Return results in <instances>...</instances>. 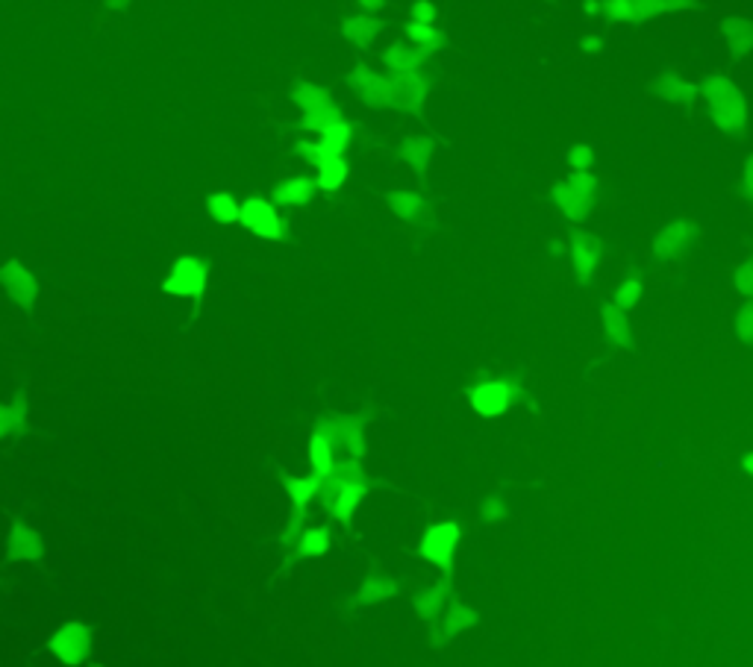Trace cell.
Returning a JSON list of instances; mask_svg holds the SVG:
<instances>
[{
    "label": "cell",
    "mask_w": 753,
    "mask_h": 667,
    "mask_svg": "<svg viewBox=\"0 0 753 667\" xmlns=\"http://www.w3.org/2000/svg\"><path fill=\"white\" fill-rule=\"evenodd\" d=\"M568 188L571 195H577V197H582V200H589L591 204V197H595V192H598V179L595 177H589V174H568L565 177V183H562Z\"/></svg>",
    "instance_id": "37"
},
{
    "label": "cell",
    "mask_w": 753,
    "mask_h": 667,
    "mask_svg": "<svg viewBox=\"0 0 753 667\" xmlns=\"http://www.w3.org/2000/svg\"><path fill=\"white\" fill-rule=\"evenodd\" d=\"M736 289L745 294V298H753V262L741 264L736 271Z\"/></svg>",
    "instance_id": "43"
},
{
    "label": "cell",
    "mask_w": 753,
    "mask_h": 667,
    "mask_svg": "<svg viewBox=\"0 0 753 667\" xmlns=\"http://www.w3.org/2000/svg\"><path fill=\"white\" fill-rule=\"evenodd\" d=\"M615 309H621V312H627V309H633L635 303H639V298H642V285L635 282V280H627V282H621L618 289H615Z\"/></svg>",
    "instance_id": "39"
},
{
    "label": "cell",
    "mask_w": 753,
    "mask_h": 667,
    "mask_svg": "<svg viewBox=\"0 0 753 667\" xmlns=\"http://www.w3.org/2000/svg\"><path fill=\"white\" fill-rule=\"evenodd\" d=\"M433 50H409L407 45H400V41H395L386 53H383V62L391 68V71H398V74H416L418 65L424 59L430 56Z\"/></svg>",
    "instance_id": "15"
},
{
    "label": "cell",
    "mask_w": 753,
    "mask_h": 667,
    "mask_svg": "<svg viewBox=\"0 0 753 667\" xmlns=\"http://www.w3.org/2000/svg\"><path fill=\"white\" fill-rule=\"evenodd\" d=\"M727 41H730V48H733V53L753 50V21H748V18L727 21Z\"/></svg>",
    "instance_id": "28"
},
{
    "label": "cell",
    "mask_w": 753,
    "mask_h": 667,
    "mask_svg": "<svg viewBox=\"0 0 753 667\" xmlns=\"http://www.w3.org/2000/svg\"><path fill=\"white\" fill-rule=\"evenodd\" d=\"M456 544H460V526L456 524H436V526H430L421 538V556L433 565L451 570Z\"/></svg>",
    "instance_id": "4"
},
{
    "label": "cell",
    "mask_w": 753,
    "mask_h": 667,
    "mask_svg": "<svg viewBox=\"0 0 753 667\" xmlns=\"http://www.w3.org/2000/svg\"><path fill=\"white\" fill-rule=\"evenodd\" d=\"M327 550H330V529L327 526H318V529H303L301 533V541H298V556H324Z\"/></svg>",
    "instance_id": "25"
},
{
    "label": "cell",
    "mask_w": 753,
    "mask_h": 667,
    "mask_svg": "<svg viewBox=\"0 0 753 667\" xmlns=\"http://www.w3.org/2000/svg\"><path fill=\"white\" fill-rule=\"evenodd\" d=\"M477 623V611L471 606H462V602H453L448 618H444V638H453L465 629H471Z\"/></svg>",
    "instance_id": "29"
},
{
    "label": "cell",
    "mask_w": 753,
    "mask_h": 667,
    "mask_svg": "<svg viewBox=\"0 0 753 667\" xmlns=\"http://www.w3.org/2000/svg\"><path fill=\"white\" fill-rule=\"evenodd\" d=\"M165 291L177 298H200L206 291V268L192 256H179L171 277L165 280Z\"/></svg>",
    "instance_id": "5"
},
{
    "label": "cell",
    "mask_w": 753,
    "mask_h": 667,
    "mask_svg": "<svg viewBox=\"0 0 753 667\" xmlns=\"http://www.w3.org/2000/svg\"><path fill=\"white\" fill-rule=\"evenodd\" d=\"M554 197H556V204L562 206V212H565V215H568L571 221H574V224H577V221L586 218V215H589V209H591L589 200H582V197H577V195H571L568 188L562 186V183H556V186H554Z\"/></svg>",
    "instance_id": "30"
},
{
    "label": "cell",
    "mask_w": 753,
    "mask_h": 667,
    "mask_svg": "<svg viewBox=\"0 0 753 667\" xmlns=\"http://www.w3.org/2000/svg\"><path fill=\"white\" fill-rule=\"evenodd\" d=\"M515 385L501 383V379H492V383H483V385H474L468 391L471 397V406L477 415H486V418H497L503 415V411L515 403Z\"/></svg>",
    "instance_id": "6"
},
{
    "label": "cell",
    "mask_w": 753,
    "mask_h": 667,
    "mask_svg": "<svg viewBox=\"0 0 753 667\" xmlns=\"http://www.w3.org/2000/svg\"><path fill=\"white\" fill-rule=\"evenodd\" d=\"M24 420H27V400L24 397H15L13 403L0 406V438L13 436V432L24 429Z\"/></svg>",
    "instance_id": "24"
},
{
    "label": "cell",
    "mask_w": 753,
    "mask_h": 667,
    "mask_svg": "<svg viewBox=\"0 0 753 667\" xmlns=\"http://www.w3.org/2000/svg\"><path fill=\"white\" fill-rule=\"evenodd\" d=\"M736 335L741 342H750L753 344V303L741 306L739 315H736Z\"/></svg>",
    "instance_id": "41"
},
{
    "label": "cell",
    "mask_w": 753,
    "mask_h": 667,
    "mask_svg": "<svg viewBox=\"0 0 753 667\" xmlns=\"http://www.w3.org/2000/svg\"><path fill=\"white\" fill-rule=\"evenodd\" d=\"M0 282H4L6 294L13 298L18 306H24V309H33L36 303V291L39 285L33 280V273H30L21 262H6L4 268H0Z\"/></svg>",
    "instance_id": "8"
},
{
    "label": "cell",
    "mask_w": 753,
    "mask_h": 667,
    "mask_svg": "<svg viewBox=\"0 0 753 667\" xmlns=\"http://www.w3.org/2000/svg\"><path fill=\"white\" fill-rule=\"evenodd\" d=\"M695 236V230L688 227V224H671V227H665L660 236H656V259H674V256H680V250L692 241Z\"/></svg>",
    "instance_id": "14"
},
{
    "label": "cell",
    "mask_w": 753,
    "mask_h": 667,
    "mask_svg": "<svg viewBox=\"0 0 753 667\" xmlns=\"http://www.w3.org/2000/svg\"><path fill=\"white\" fill-rule=\"evenodd\" d=\"M351 139H354V130H351V126H347L345 121L336 124V126H330L327 133H321L318 151H321L324 162H327V159H338V156H342V151H345L347 144H351Z\"/></svg>",
    "instance_id": "20"
},
{
    "label": "cell",
    "mask_w": 753,
    "mask_h": 667,
    "mask_svg": "<svg viewBox=\"0 0 753 667\" xmlns=\"http://www.w3.org/2000/svg\"><path fill=\"white\" fill-rule=\"evenodd\" d=\"M421 204L424 200L418 195H412V192H391L389 195V206L395 209L403 221H416L418 212H421Z\"/></svg>",
    "instance_id": "35"
},
{
    "label": "cell",
    "mask_w": 753,
    "mask_h": 667,
    "mask_svg": "<svg viewBox=\"0 0 753 667\" xmlns=\"http://www.w3.org/2000/svg\"><path fill=\"white\" fill-rule=\"evenodd\" d=\"M239 212H241V206L227 192H218L209 197V215H212V221H218V224H236Z\"/></svg>",
    "instance_id": "31"
},
{
    "label": "cell",
    "mask_w": 753,
    "mask_h": 667,
    "mask_svg": "<svg viewBox=\"0 0 753 667\" xmlns=\"http://www.w3.org/2000/svg\"><path fill=\"white\" fill-rule=\"evenodd\" d=\"M745 471L753 473V453H748V456H745Z\"/></svg>",
    "instance_id": "47"
},
{
    "label": "cell",
    "mask_w": 753,
    "mask_h": 667,
    "mask_svg": "<svg viewBox=\"0 0 753 667\" xmlns=\"http://www.w3.org/2000/svg\"><path fill=\"white\" fill-rule=\"evenodd\" d=\"M321 476H303V480H294V476H285L283 485H285V491H289V497L294 500V506H298V512H303L306 506H310V500H315V494L321 491Z\"/></svg>",
    "instance_id": "18"
},
{
    "label": "cell",
    "mask_w": 753,
    "mask_h": 667,
    "mask_svg": "<svg viewBox=\"0 0 753 667\" xmlns=\"http://www.w3.org/2000/svg\"><path fill=\"white\" fill-rule=\"evenodd\" d=\"M565 156H568V162H571V168H574L577 174H582L586 168H591V162H595V156H591V147H586V144H571L568 151H565Z\"/></svg>",
    "instance_id": "40"
},
{
    "label": "cell",
    "mask_w": 753,
    "mask_h": 667,
    "mask_svg": "<svg viewBox=\"0 0 753 667\" xmlns=\"http://www.w3.org/2000/svg\"><path fill=\"white\" fill-rule=\"evenodd\" d=\"M48 647H50V653L57 655L62 664L80 667L83 662L89 659L92 629L86 627V623H66V627H59L57 632L50 635Z\"/></svg>",
    "instance_id": "3"
},
{
    "label": "cell",
    "mask_w": 753,
    "mask_h": 667,
    "mask_svg": "<svg viewBox=\"0 0 753 667\" xmlns=\"http://www.w3.org/2000/svg\"><path fill=\"white\" fill-rule=\"evenodd\" d=\"M338 427H342V447H347L354 459H363L365 456V436H363V427H359V420H338Z\"/></svg>",
    "instance_id": "33"
},
{
    "label": "cell",
    "mask_w": 753,
    "mask_h": 667,
    "mask_svg": "<svg viewBox=\"0 0 753 667\" xmlns=\"http://www.w3.org/2000/svg\"><path fill=\"white\" fill-rule=\"evenodd\" d=\"M239 221L262 238H271V241L283 238V224H280L277 212H274L271 204H265V200H259V197H250L241 204Z\"/></svg>",
    "instance_id": "7"
},
{
    "label": "cell",
    "mask_w": 753,
    "mask_h": 667,
    "mask_svg": "<svg viewBox=\"0 0 753 667\" xmlns=\"http://www.w3.org/2000/svg\"><path fill=\"white\" fill-rule=\"evenodd\" d=\"M741 186H745V195L753 200V156H748V165H745V179H741Z\"/></svg>",
    "instance_id": "45"
},
{
    "label": "cell",
    "mask_w": 753,
    "mask_h": 667,
    "mask_svg": "<svg viewBox=\"0 0 753 667\" xmlns=\"http://www.w3.org/2000/svg\"><path fill=\"white\" fill-rule=\"evenodd\" d=\"M342 124V115H338L336 106H327V109H318L312 115H303V126L306 130H318V133H327L330 126Z\"/></svg>",
    "instance_id": "36"
},
{
    "label": "cell",
    "mask_w": 753,
    "mask_h": 667,
    "mask_svg": "<svg viewBox=\"0 0 753 667\" xmlns=\"http://www.w3.org/2000/svg\"><path fill=\"white\" fill-rule=\"evenodd\" d=\"M398 582L395 579H386V576H371L365 579L363 585H359V600L368 602V606H374V602H383L389 597H398Z\"/></svg>",
    "instance_id": "23"
},
{
    "label": "cell",
    "mask_w": 753,
    "mask_h": 667,
    "mask_svg": "<svg viewBox=\"0 0 753 667\" xmlns=\"http://www.w3.org/2000/svg\"><path fill=\"white\" fill-rule=\"evenodd\" d=\"M292 98H294V103H298L306 115H312V112H318V109H327V106H333L330 91L321 89V86H310V82H298V86L292 89Z\"/></svg>",
    "instance_id": "19"
},
{
    "label": "cell",
    "mask_w": 753,
    "mask_h": 667,
    "mask_svg": "<svg viewBox=\"0 0 753 667\" xmlns=\"http://www.w3.org/2000/svg\"><path fill=\"white\" fill-rule=\"evenodd\" d=\"M600 317H603V330H607L618 344H630V330H627V317H624L621 309H615L612 303L600 306Z\"/></svg>",
    "instance_id": "27"
},
{
    "label": "cell",
    "mask_w": 753,
    "mask_h": 667,
    "mask_svg": "<svg viewBox=\"0 0 753 667\" xmlns=\"http://www.w3.org/2000/svg\"><path fill=\"white\" fill-rule=\"evenodd\" d=\"M92 667H101V664H92Z\"/></svg>",
    "instance_id": "48"
},
{
    "label": "cell",
    "mask_w": 753,
    "mask_h": 667,
    "mask_svg": "<svg viewBox=\"0 0 753 667\" xmlns=\"http://www.w3.org/2000/svg\"><path fill=\"white\" fill-rule=\"evenodd\" d=\"M444 597H448V579H442V582H436V585L424 588L421 594L416 597V602H412V606H416V615L424 618V620H433L442 611Z\"/></svg>",
    "instance_id": "17"
},
{
    "label": "cell",
    "mask_w": 753,
    "mask_h": 667,
    "mask_svg": "<svg viewBox=\"0 0 753 667\" xmlns=\"http://www.w3.org/2000/svg\"><path fill=\"white\" fill-rule=\"evenodd\" d=\"M571 259H574V271L580 280H589V273L595 271V264L600 259V245L595 236L589 232L574 230L571 232Z\"/></svg>",
    "instance_id": "12"
},
{
    "label": "cell",
    "mask_w": 753,
    "mask_h": 667,
    "mask_svg": "<svg viewBox=\"0 0 753 667\" xmlns=\"http://www.w3.org/2000/svg\"><path fill=\"white\" fill-rule=\"evenodd\" d=\"M310 459H312V468H315L312 473L321 476V480H327L336 468V453L330 447V441H327L321 432H315V436L310 438Z\"/></svg>",
    "instance_id": "21"
},
{
    "label": "cell",
    "mask_w": 753,
    "mask_h": 667,
    "mask_svg": "<svg viewBox=\"0 0 753 667\" xmlns=\"http://www.w3.org/2000/svg\"><path fill=\"white\" fill-rule=\"evenodd\" d=\"M686 4H668V0H612L607 4V13L615 21H633V24H639L644 18H653L660 13H674V9H683Z\"/></svg>",
    "instance_id": "9"
},
{
    "label": "cell",
    "mask_w": 753,
    "mask_h": 667,
    "mask_svg": "<svg viewBox=\"0 0 753 667\" xmlns=\"http://www.w3.org/2000/svg\"><path fill=\"white\" fill-rule=\"evenodd\" d=\"M315 195V186L310 183L306 177H294V179H285L283 186L274 188V204H283V206H303L310 204Z\"/></svg>",
    "instance_id": "16"
},
{
    "label": "cell",
    "mask_w": 753,
    "mask_h": 667,
    "mask_svg": "<svg viewBox=\"0 0 753 667\" xmlns=\"http://www.w3.org/2000/svg\"><path fill=\"white\" fill-rule=\"evenodd\" d=\"M354 89L359 98H365L368 103H377V106H395V89H391V80L386 77H377V74H371L365 68H356L354 71Z\"/></svg>",
    "instance_id": "11"
},
{
    "label": "cell",
    "mask_w": 753,
    "mask_h": 667,
    "mask_svg": "<svg viewBox=\"0 0 753 667\" xmlns=\"http://www.w3.org/2000/svg\"><path fill=\"white\" fill-rule=\"evenodd\" d=\"M433 21H436V6L427 4V0H418V4H412V24L433 27Z\"/></svg>",
    "instance_id": "42"
},
{
    "label": "cell",
    "mask_w": 753,
    "mask_h": 667,
    "mask_svg": "<svg viewBox=\"0 0 753 667\" xmlns=\"http://www.w3.org/2000/svg\"><path fill=\"white\" fill-rule=\"evenodd\" d=\"M704 98L709 103V115H713V121L721 126L724 133H741L748 126V106L745 98H741V91L730 82L727 77H721V74H706L701 80Z\"/></svg>",
    "instance_id": "2"
},
{
    "label": "cell",
    "mask_w": 753,
    "mask_h": 667,
    "mask_svg": "<svg viewBox=\"0 0 753 667\" xmlns=\"http://www.w3.org/2000/svg\"><path fill=\"white\" fill-rule=\"evenodd\" d=\"M380 21L377 18H368V15H354V18H347L345 24H342V33L354 41V45H368L371 39H374L380 33Z\"/></svg>",
    "instance_id": "22"
},
{
    "label": "cell",
    "mask_w": 753,
    "mask_h": 667,
    "mask_svg": "<svg viewBox=\"0 0 753 667\" xmlns=\"http://www.w3.org/2000/svg\"><path fill=\"white\" fill-rule=\"evenodd\" d=\"M660 94L665 100H671V103H686V100H692L695 98V91L697 86H692V82H683V80H677V77H662L660 80Z\"/></svg>",
    "instance_id": "34"
},
{
    "label": "cell",
    "mask_w": 753,
    "mask_h": 667,
    "mask_svg": "<svg viewBox=\"0 0 753 667\" xmlns=\"http://www.w3.org/2000/svg\"><path fill=\"white\" fill-rule=\"evenodd\" d=\"M580 48H582V50H600V41H598L595 36H586V39L580 41Z\"/></svg>",
    "instance_id": "46"
},
{
    "label": "cell",
    "mask_w": 753,
    "mask_h": 667,
    "mask_svg": "<svg viewBox=\"0 0 753 667\" xmlns=\"http://www.w3.org/2000/svg\"><path fill=\"white\" fill-rule=\"evenodd\" d=\"M6 556L13 559V562H36V559L45 556V547H41V538L36 529L15 524L13 533H9V541H6Z\"/></svg>",
    "instance_id": "10"
},
{
    "label": "cell",
    "mask_w": 753,
    "mask_h": 667,
    "mask_svg": "<svg viewBox=\"0 0 753 667\" xmlns=\"http://www.w3.org/2000/svg\"><path fill=\"white\" fill-rule=\"evenodd\" d=\"M433 153H436V144H433V139H416V142L407 144L400 151V156L407 159V162L416 168V171H424V168L430 165Z\"/></svg>",
    "instance_id": "32"
},
{
    "label": "cell",
    "mask_w": 753,
    "mask_h": 667,
    "mask_svg": "<svg viewBox=\"0 0 753 667\" xmlns=\"http://www.w3.org/2000/svg\"><path fill=\"white\" fill-rule=\"evenodd\" d=\"M503 517H506V509H503L501 500H495V497H492V500L483 503V521L486 524H501Z\"/></svg>",
    "instance_id": "44"
},
{
    "label": "cell",
    "mask_w": 753,
    "mask_h": 667,
    "mask_svg": "<svg viewBox=\"0 0 753 667\" xmlns=\"http://www.w3.org/2000/svg\"><path fill=\"white\" fill-rule=\"evenodd\" d=\"M345 179H347V162L342 156L327 159V162L318 168V188H324V192H336V188H342Z\"/></svg>",
    "instance_id": "26"
},
{
    "label": "cell",
    "mask_w": 753,
    "mask_h": 667,
    "mask_svg": "<svg viewBox=\"0 0 753 667\" xmlns=\"http://www.w3.org/2000/svg\"><path fill=\"white\" fill-rule=\"evenodd\" d=\"M365 491H368V476L363 468H359V462H336L333 473L321 482L324 506L330 509L336 521H342V524H347L354 517Z\"/></svg>",
    "instance_id": "1"
},
{
    "label": "cell",
    "mask_w": 753,
    "mask_h": 667,
    "mask_svg": "<svg viewBox=\"0 0 753 667\" xmlns=\"http://www.w3.org/2000/svg\"><path fill=\"white\" fill-rule=\"evenodd\" d=\"M407 36L412 39V45H418V50H436L442 36L433 27H421V24H407Z\"/></svg>",
    "instance_id": "38"
},
{
    "label": "cell",
    "mask_w": 753,
    "mask_h": 667,
    "mask_svg": "<svg viewBox=\"0 0 753 667\" xmlns=\"http://www.w3.org/2000/svg\"><path fill=\"white\" fill-rule=\"evenodd\" d=\"M391 89H395V109H418L427 98V86L418 74H395Z\"/></svg>",
    "instance_id": "13"
}]
</instances>
